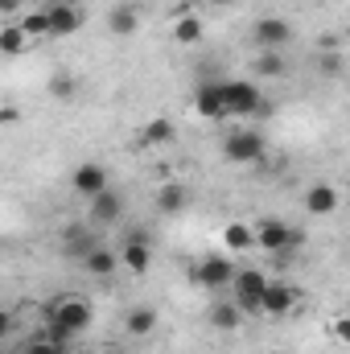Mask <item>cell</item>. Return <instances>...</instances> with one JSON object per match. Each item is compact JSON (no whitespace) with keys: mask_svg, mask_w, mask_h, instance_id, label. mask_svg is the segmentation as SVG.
I'll return each instance as SVG.
<instances>
[{"mask_svg":"<svg viewBox=\"0 0 350 354\" xmlns=\"http://www.w3.org/2000/svg\"><path fill=\"white\" fill-rule=\"evenodd\" d=\"M46 322L58 326V330H66L71 338H79L91 326V301L79 297V292H58L54 301H46Z\"/></svg>","mask_w":350,"mask_h":354,"instance_id":"6da1fadb","label":"cell"},{"mask_svg":"<svg viewBox=\"0 0 350 354\" xmlns=\"http://www.w3.org/2000/svg\"><path fill=\"white\" fill-rule=\"evenodd\" d=\"M235 260L231 256H202L198 264L190 268V280L206 292H231V280H235Z\"/></svg>","mask_w":350,"mask_h":354,"instance_id":"7a4b0ae2","label":"cell"},{"mask_svg":"<svg viewBox=\"0 0 350 354\" xmlns=\"http://www.w3.org/2000/svg\"><path fill=\"white\" fill-rule=\"evenodd\" d=\"M264 153H268V140H264V132H256V128H235L223 140V157L231 165H260Z\"/></svg>","mask_w":350,"mask_h":354,"instance_id":"3957f363","label":"cell"},{"mask_svg":"<svg viewBox=\"0 0 350 354\" xmlns=\"http://www.w3.org/2000/svg\"><path fill=\"white\" fill-rule=\"evenodd\" d=\"M99 243H103V239H99V227L87 223V218H83V223H66V227L58 231V252H62L66 260H79V264L87 260Z\"/></svg>","mask_w":350,"mask_h":354,"instance_id":"277c9868","label":"cell"},{"mask_svg":"<svg viewBox=\"0 0 350 354\" xmlns=\"http://www.w3.org/2000/svg\"><path fill=\"white\" fill-rule=\"evenodd\" d=\"M252 227H256V248L268 252V256H284V252H293L301 243V231H293L284 218H260Z\"/></svg>","mask_w":350,"mask_h":354,"instance_id":"5b68a950","label":"cell"},{"mask_svg":"<svg viewBox=\"0 0 350 354\" xmlns=\"http://www.w3.org/2000/svg\"><path fill=\"white\" fill-rule=\"evenodd\" d=\"M264 292H268V276L260 268H239L231 280V297L243 313H260L264 309Z\"/></svg>","mask_w":350,"mask_h":354,"instance_id":"8992f818","label":"cell"},{"mask_svg":"<svg viewBox=\"0 0 350 354\" xmlns=\"http://www.w3.org/2000/svg\"><path fill=\"white\" fill-rule=\"evenodd\" d=\"M223 95H227V111L231 115H268V99H264V91L252 79L223 83Z\"/></svg>","mask_w":350,"mask_h":354,"instance_id":"52a82bcc","label":"cell"},{"mask_svg":"<svg viewBox=\"0 0 350 354\" xmlns=\"http://www.w3.org/2000/svg\"><path fill=\"white\" fill-rule=\"evenodd\" d=\"M120 260L132 276H145L153 268V235L145 227H128L124 231V243H120Z\"/></svg>","mask_w":350,"mask_h":354,"instance_id":"ba28073f","label":"cell"},{"mask_svg":"<svg viewBox=\"0 0 350 354\" xmlns=\"http://www.w3.org/2000/svg\"><path fill=\"white\" fill-rule=\"evenodd\" d=\"M301 210H305L309 218H330V214L342 210V189H338L334 181H313V185H305V194H301Z\"/></svg>","mask_w":350,"mask_h":354,"instance_id":"9c48e42d","label":"cell"},{"mask_svg":"<svg viewBox=\"0 0 350 354\" xmlns=\"http://www.w3.org/2000/svg\"><path fill=\"white\" fill-rule=\"evenodd\" d=\"M252 41H256L260 50H288V46L297 41V29H293L284 17H260V21L252 25Z\"/></svg>","mask_w":350,"mask_h":354,"instance_id":"30bf717a","label":"cell"},{"mask_svg":"<svg viewBox=\"0 0 350 354\" xmlns=\"http://www.w3.org/2000/svg\"><path fill=\"white\" fill-rule=\"evenodd\" d=\"M50 12V25H54V37H75L83 25H87V8L79 0H50L46 4Z\"/></svg>","mask_w":350,"mask_h":354,"instance_id":"8fae6325","label":"cell"},{"mask_svg":"<svg viewBox=\"0 0 350 354\" xmlns=\"http://www.w3.org/2000/svg\"><path fill=\"white\" fill-rule=\"evenodd\" d=\"M120 218H124V194H120L116 185H107L103 194H95L87 202V223H95L99 231H103V227H116Z\"/></svg>","mask_w":350,"mask_h":354,"instance_id":"7c38bea8","label":"cell"},{"mask_svg":"<svg viewBox=\"0 0 350 354\" xmlns=\"http://www.w3.org/2000/svg\"><path fill=\"white\" fill-rule=\"evenodd\" d=\"M301 305V288H293V284H284V280H268V292H264V317H272V322H280V317H288L293 309Z\"/></svg>","mask_w":350,"mask_h":354,"instance_id":"4fadbf2b","label":"cell"},{"mask_svg":"<svg viewBox=\"0 0 350 354\" xmlns=\"http://www.w3.org/2000/svg\"><path fill=\"white\" fill-rule=\"evenodd\" d=\"M107 33L111 37H136L140 33V4L136 0H116L107 8Z\"/></svg>","mask_w":350,"mask_h":354,"instance_id":"5bb4252c","label":"cell"},{"mask_svg":"<svg viewBox=\"0 0 350 354\" xmlns=\"http://www.w3.org/2000/svg\"><path fill=\"white\" fill-rule=\"evenodd\" d=\"M111 181H107V169L99 165V161H83V165H75L71 169V189L79 194V198H95V194H103Z\"/></svg>","mask_w":350,"mask_h":354,"instance_id":"9a60e30c","label":"cell"},{"mask_svg":"<svg viewBox=\"0 0 350 354\" xmlns=\"http://www.w3.org/2000/svg\"><path fill=\"white\" fill-rule=\"evenodd\" d=\"M190 202H194V189H190L185 181H165V185H157V194H153V210H157V214H185Z\"/></svg>","mask_w":350,"mask_h":354,"instance_id":"2e32d148","label":"cell"},{"mask_svg":"<svg viewBox=\"0 0 350 354\" xmlns=\"http://www.w3.org/2000/svg\"><path fill=\"white\" fill-rule=\"evenodd\" d=\"M243 317H248V313L235 305V297H214L210 309H206V322H210L219 334H235V330L243 326Z\"/></svg>","mask_w":350,"mask_h":354,"instance_id":"e0dca14e","label":"cell"},{"mask_svg":"<svg viewBox=\"0 0 350 354\" xmlns=\"http://www.w3.org/2000/svg\"><path fill=\"white\" fill-rule=\"evenodd\" d=\"M194 107L202 120H227V95H223V83H198L194 91Z\"/></svg>","mask_w":350,"mask_h":354,"instance_id":"ac0fdd59","label":"cell"},{"mask_svg":"<svg viewBox=\"0 0 350 354\" xmlns=\"http://www.w3.org/2000/svg\"><path fill=\"white\" fill-rule=\"evenodd\" d=\"M83 268H87L91 276H99V280H116V272L124 268V260H120V252H116V248L99 243L87 260H83Z\"/></svg>","mask_w":350,"mask_h":354,"instance_id":"d6986e66","label":"cell"},{"mask_svg":"<svg viewBox=\"0 0 350 354\" xmlns=\"http://www.w3.org/2000/svg\"><path fill=\"white\" fill-rule=\"evenodd\" d=\"M124 334H128V338H149V334H157V309H153V305H132V309L124 313Z\"/></svg>","mask_w":350,"mask_h":354,"instance_id":"ffe728a7","label":"cell"},{"mask_svg":"<svg viewBox=\"0 0 350 354\" xmlns=\"http://www.w3.org/2000/svg\"><path fill=\"white\" fill-rule=\"evenodd\" d=\"M174 140H177V124L165 120V115H157V120H149V124L140 128V149H165V145H174Z\"/></svg>","mask_w":350,"mask_h":354,"instance_id":"44dd1931","label":"cell"},{"mask_svg":"<svg viewBox=\"0 0 350 354\" xmlns=\"http://www.w3.org/2000/svg\"><path fill=\"white\" fill-rule=\"evenodd\" d=\"M202 37H206V21H202L198 12H181L174 21V46L190 50V46H198Z\"/></svg>","mask_w":350,"mask_h":354,"instance_id":"7402d4cb","label":"cell"},{"mask_svg":"<svg viewBox=\"0 0 350 354\" xmlns=\"http://www.w3.org/2000/svg\"><path fill=\"white\" fill-rule=\"evenodd\" d=\"M252 75H256V79H284V75H288L284 50H260V54L252 58Z\"/></svg>","mask_w":350,"mask_h":354,"instance_id":"603a6c76","label":"cell"},{"mask_svg":"<svg viewBox=\"0 0 350 354\" xmlns=\"http://www.w3.org/2000/svg\"><path fill=\"white\" fill-rule=\"evenodd\" d=\"M223 243L231 248V256H243V252L256 248V227H248V223H227V227H223Z\"/></svg>","mask_w":350,"mask_h":354,"instance_id":"cb8c5ba5","label":"cell"},{"mask_svg":"<svg viewBox=\"0 0 350 354\" xmlns=\"http://www.w3.org/2000/svg\"><path fill=\"white\" fill-rule=\"evenodd\" d=\"M46 91H50L54 103H75V99H79V79H75L71 71H54V75L46 79Z\"/></svg>","mask_w":350,"mask_h":354,"instance_id":"d4e9b609","label":"cell"},{"mask_svg":"<svg viewBox=\"0 0 350 354\" xmlns=\"http://www.w3.org/2000/svg\"><path fill=\"white\" fill-rule=\"evenodd\" d=\"M29 46H33V37H29V33L21 29V21H8V25L0 29V50H4L8 58H21V54H25Z\"/></svg>","mask_w":350,"mask_h":354,"instance_id":"484cf974","label":"cell"},{"mask_svg":"<svg viewBox=\"0 0 350 354\" xmlns=\"http://www.w3.org/2000/svg\"><path fill=\"white\" fill-rule=\"evenodd\" d=\"M21 29H25L33 41H46V37H54V25H50V12H46V8H33V12H25V17H21Z\"/></svg>","mask_w":350,"mask_h":354,"instance_id":"4316f807","label":"cell"},{"mask_svg":"<svg viewBox=\"0 0 350 354\" xmlns=\"http://www.w3.org/2000/svg\"><path fill=\"white\" fill-rule=\"evenodd\" d=\"M21 354H71V346L54 342L50 334H33V338L25 342V351H21Z\"/></svg>","mask_w":350,"mask_h":354,"instance_id":"83f0119b","label":"cell"},{"mask_svg":"<svg viewBox=\"0 0 350 354\" xmlns=\"http://www.w3.org/2000/svg\"><path fill=\"white\" fill-rule=\"evenodd\" d=\"M326 338H330V342H338V346H350V313L330 317V326H326Z\"/></svg>","mask_w":350,"mask_h":354,"instance_id":"f1b7e54d","label":"cell"},{"mask_svg":"<svg viewBox=\"0 0 350 354\" xmlns=\"http://www.w3.org/2000/svg\"><path fill=\"white\" fill-rule=\"evenodd\" d=\"M0 12H4V17H17V21L25 17V12H21V0H0Z\"/></svg>","mask_w":350,"mask_h":354,"instance_id":"f546056e","label":"cell"},{"mask_svg":"<svg viewBox=\"0 0 350 354\" xmlns=\"http://www.w3.org/2000/svg\"><path fill=\"white\" fill-rule=\"evenodd\" d=\"M206 8H231V4H239V0H202Z\"/></svg>","mask_w":350,"mask_h":354,"instance_id":"4dcf8cb0","label":"cell"},{"mask_svg":"<svg viewBox=\"0 0 350 354\" xmlns=\"http://www.w3.org/2000/svg\"><path fill=\"white\" fill-rule=\"evenodd\" d=\"M87 354H99V351H87Z\"/></svg>","mask_w":350,"mask_h":354,"instance_id":"1f68e13d","label":"cell"}]
</instances>
